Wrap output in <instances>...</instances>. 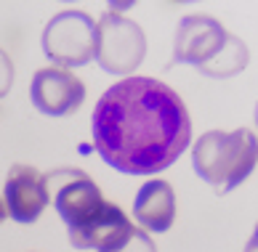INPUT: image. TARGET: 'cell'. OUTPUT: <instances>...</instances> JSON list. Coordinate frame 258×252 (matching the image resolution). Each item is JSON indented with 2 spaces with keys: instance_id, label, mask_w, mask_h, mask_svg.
Segmentation results:
<instances>
[{
  "instance_id": "6da1fadb",
  "label": "cell",
  "mask_w": 258,
  "mask_h": 252,
  "mask_svg": "<svg viewBox=\"0 0 258 252\" xmlns=\"http://www.w3.org/2000/svg\"><path fill=\"white\" fill-rule=\"evenodd\" d=\"M93 149L109 167L149 176L170 167L192 141L181 96L155 77H125L99 99L91 117Z\"/></svg>"
},
{
  "instance_id": "7a4b0ae2",
  "label": "cell",
  "mask_w": 258,
  "mask_h": 252,
  "mask_svg": "<svg viewBox=\"0 0 258 252\" xmlns=\"http://www.w3.org/2000/svg\"><path fill=\"white\" fill-rule=\"evenodd\" d=\"M250 53L237 35L226 32L213 16H184L173 37V61L192 64L210 77H232L242 72Z\"/></svg>"
},
{
  "instance_id": "3957f363",
  "label": "cell",
  "mask_w": 258,
  "mask_h": 252,
  "mask_svg": "<svg viewBox=\"0 0 258 252\" xmlns=\"http://www.w3.org/2000/svg\"><path fill=\"white\" fill-rule=\"evenodd\" d=\"M258 141L250 128L240 130H210L200 135L192 149V164L197 176L218 194L237 189L255 170Z\"/></svg>"
},
{
  "instance_id": "277c9868",
  "label": "cell",
  "mask_w": 258,
  "mask_h": 252,
  "mask_svg": "<svg viewBox=\"0 0 258 252\" xmlns=\"http://www.w3.org/2000/svg\"><path fill=\"white\" fill-rule=\"evenodd\" d=\"M45 181H48V191L53 194L56 212L67 223L70 234L88 228L109 207V199H104L96 181L78 167H56L45 173Z\"/></svg>"
},
{
  "instance_id": "5b68a950",
  "label": "cell",
  "mask_w": 258,
  "mask_h": 252,
  "mask_svg": "<svg viewBox=\"0 0 258 252\" xmlns=\"http://www.w3.org/2000/svg\"><path fill=\"white\" fill-rule=\"evenodd\" d=\"M43 53L61 69L96 59V22L85 11H61L43 27Z\"/></svg>"
},
{
  "instance_id": "8992f818",
  "label": "cell",
  "mask_w": 258,
  "mask_h": 252,
  "mask_svg": "<svg viewBox=\"0 0 258 252\" xmlns=\"http://www.w3.org/2000/svg\"><path fill=\"white\" fill-rule=\"evenodd\" d=\"M147 56L144 30L117 11H107L96 24V61L109 74H131Z\"/></svg>"
},
{
  "instance_id": "52a82bcc",
  "label": "cell",
  "mask_w": 258,
  "mask_h": 252,
  "mask_svg": "<svg viewBox=\"0 0 258 252\" xmlns=\"http://www.w3.org/2000/svg\"><path fill=\"white\" fill-rule=\"evenodd\" d=\"M30 96L37 112L48 117H70L85 101V82L61 66L37 69L30 85Z\"/></svg>"
},
{
  "instance_id": "ba28073f",
  "label": "cell",
  "mask_w": 258,
  "mask_h": 252,
  "mask_svg": "<svg viewBox=\"0 0 258 252\" xmlns=\"http://www.w3.org/2000/svg\"><path fill=\"white\" fill-rule=\"evenodd\" d=\"M51 191L48 181L40 170L30 167V164H14L6 176L3 186V202L8 210V218L16 223H35L48 207Z\"/></svg>"
},
{
  "instance_id": "9c48e42d",
  "label": "cell",
  "mask_w": 258,
  "mask_h": 252,
  "mask_svg": "<svg viewBox=\"0 0 258 252\" xmlns=\"http://www.w3.org/2000/svg\"><path fill=\"white\" fill-rule=\"evenodd\" d=\"M133 215L141 223L144 231L152 234H162L170 231L176 220V191L168 181L155 178L139 189L136 199H133Z\"/></svg>"
},
{
  "instance_id": "30bf717a",
  "label": "cell",
  "mask_w": 258,
  "mask_h": 252,
  "mask_svg": "<svg viewBox=\"0 0 258 252\" xmlns=\"http://www.w3.org/2000/svg\"><path fill=\"white\" fill-rule=\"evenodd\" d=\"M133 228V223L128 215L122 212L114 202H109V207L104 210V215L99 220H93L88 228L70 234V241L78 249H96V252H107L114 244H120L128 236V231Z\"/></svg>"
},
{
  "instance_id": "8fae6325",
  "label": "cell",
  "mask_w": 258,
  "mask_h": 252,
  "mask_svg": "<svg viewBox=\"0 0 258 252\" xmlns=\"http://www.w3.org/2000/svg\"><path fill=\"white\" fill-rule=\"evenodd\" d=\"M107 252H157V244L152 241V236L147 234V231H141L133 226L128 231V236L120 241V244H114L112 249Z\"/></svg>"
},
{
  "instance_id": "7c38bea8",
  "label": "cell",
  "mask_w": 258,
  "mask_h": 252,
  "mask_svg": "<svg viewBox=\"0 0 258 252\" xmlns=\"http://www.w3.org/2000/svg\"><path fill=\"white\" fill-rule=\"evenodd\" d=\"M11 82H14V64H11V56H8L3 48H0V96H6L11 91Z\"/></svg>"
},
{
  "instance_id": "4fadbf2b",
  "label": "cell",
  "mask_w": 258,
  "mask_h": 252,
  "mask_svg": "<svg viewBox=\"0 0 258 252\" xmlns=\"http://www.w3.org/2000/svg\"><path fill=\"white\" fill-rule=\"evenodd\" d=\"M8 218V210H6V202H3V197H0V223H3Z\"/></svg>"
}]
</instances>
